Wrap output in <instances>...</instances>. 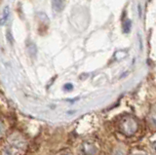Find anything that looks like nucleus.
<instances>
[{"instance_id": "1", "label": "nucleus", "mask_w": 156, "mask_h": 155, "mask_svg": "<svg viewBox=\"0 0 156 155\" xmlns=\"http://www.w3.org/2000/svg\"><path fill=\"white\" fill-rule=\"evenodd\" d=\"M136 129H138V124L132 117H125L119 123V130L126 136L134 135L136 132Z\"/></svg>"}, {"instance_id": "2", "label": "nucleus", "mask_w": 156, "mask_h": 155, "mask_svg": "<svg viewBox=\"0 0 156 155\" xmlns=\"http://www.w3.org/2000/svg\"><path fill=\"white\" fill-rule=\"evenodd\" d=\"M97 152V148L92 143H85L82 145V153L83 155H95Z\"/></svg>"}, {"instance_id": "8", "label": "nucleus", "mask_w": 156, "mask_h": 155, "mask_svg": "<svg viewBox=\"0 0 156 155\" xmlns=\"http://www.w3.org/2000/svg\"><path fill=\"white\" fill-rule=\"evenodd\" d=\"M154 149H155V151H156V143H154Z\"/></svg>"}, {"instance_id": "7", "label": "nucleus", "mask_w": 156, "mask_h": 155, "mask_svg": "<svg viewBox=\"0 0 156 155\" xmlns=\"http://www.w3.org/2000/svg\"><path fill=\"white\" fill-rule=\"evenodd\" d=\"M3 131H4V128H3V126L0 124V136L2 135V133H3Z\"/></svg>"}, {"instance_id": "6", "label": "nucleus", "mask_w": 156, "mask_h": 155, "mask_svg": "<svg viewBox=\"0 0 156 155\" xmlns=\"http://www.w3.org/2000/svg\"><path fill=\"white\" fill-rule=\"evenodd\" d=\"M123 28H124V31L125 32H129L130 31V30H131V21L130 20H126L124 22Z\"/></svg>"}, {"instance_id": "3", "label": "nucleus", "mask_w": 156, "mask_h": 155, "mask_svg": "<svg viewBox=\"0 0 156 155\" xmlns=\"http://www.w3.org/2000/svg\"><path fill=\"white\" fill-rule=\"evenodd\" d=\"M9 14H10V9L8 6H6L2 12L1 17H0V26H4L5 23H6V22L8 21V18H9Z\"/></svg>"}, {"instance_id": "5", "label": "nucleus", "mask_w": 156, "mask_h": 155, "mask_svg": "<svg viewBox=\"0 0 156 155\" xmlns=\"http://www.w3.org/2000/svg\"><path fill=\"white\" fill-rule=\"evenodd\" d=\"M149 121L154 127H156V106L152 109V111H151L150 116H149Z\"/></svg>"}, {"instance_id": "4", "label": "nucleus", "mask_w": 156, "mask_h": 155, "mask_svg": "<svg viewBox=\"0 0 156 155\" xmlns=\"http://www.w3.org/2000/svg\"><path fill=\"white\" fill-rule=\"evenodd\" d=\"M52 6H53L54 11L61 12L63 9V1H62V0H53Z\"/></svg>"}]
</instances>
